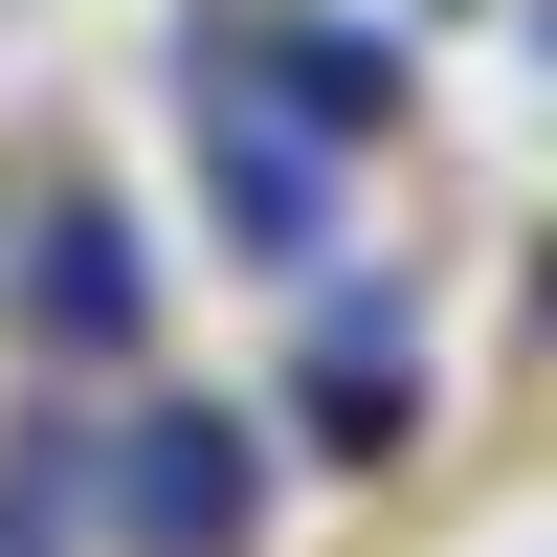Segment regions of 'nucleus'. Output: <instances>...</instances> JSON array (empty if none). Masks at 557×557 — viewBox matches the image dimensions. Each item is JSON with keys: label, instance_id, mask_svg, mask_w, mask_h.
I'll return each instance as SVG.
<instances>
[{"label": "nucleus", "instance_id": "obj_1", "mask_svg": "<svg viewBox=\"0 0 557 557\" xmlns=\"http://www.w3.org/2000/svg\"><path fill=\"white\" fill-rule=\"evenodd\" d=\"M89 491H112L134 557H268V424L246 401H134L89 446Z\"/></svg>", "mask_w": 557, "mask_h": 557}, {"label": "nucleus", "instance_id": "obj_2", "mask_svg": "<svg viewBox=\"0 0 557 557\" xmlns=\"http://www.w3.org/2000/svg\"><path fill=\"white\" fill-rule=\"evenodd\" d=\"M290 424H312V469H401V446H424V335H401V290H380V312H357V290H312Z\"/></svg>", "mask_w": 557, "mask_h": 557}, {"label": "nucleus", "instance_id": "obj_4", "mask_svg": "<svg viewBox=\"0 0 557 557\" xmlns=\"http://www.w3.org/2000/svg\"><path fill=\"white\" fill-rule=\"evenodd\" d=\"M67 491H89V446L23 424V469H0V557H45V513H67Z\"/></svg>", "mask_w": 557, "mask_h": 557}, {"label": "nucleus", "instance_id": "obj_3", "mask_svg": "<svg viewBox=\"0 0 557 557\" xmlns=\"http://www.w3.org/2000/svg\"><path fill=\"white\" fill-rule=\"evenodd\" d=\"M0 312H23V335H67V357H134V335H157V246H134V223L67 178V201L0 246Z\"/></svg>", "mask_w": 557, "mask_h": 557}]
</instances>
